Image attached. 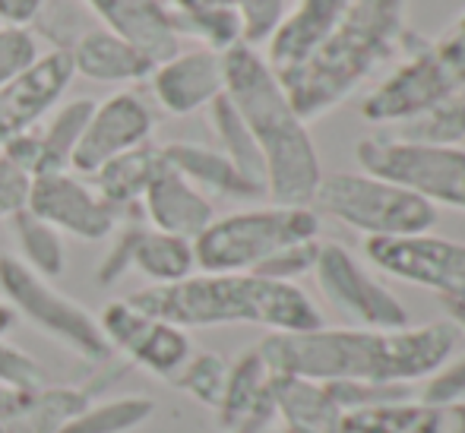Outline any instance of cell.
<instances>
[{"label":"cell","instance_id":"cell-45","mask_svg":"<svg viewBox=\"0 0 465 433\" xmlns=\"http://www.w3.org/2000/svg\"><path fill=\"white\" fill-rule=\"evenodd\" d=\"M263 433H276V430H263Z\"/></svg>","mask_w":465,"mask_h":433},{"label":"cell","instance_id":"cell-29","mask_svg":"<svg viewBox=\"0 0 465 433\" xmlns=\"http://www.w3.org/2000/svg\"><path fill=\"white\" fill-rule=\"evenodd\" d=\"M93 108H95L93 98H76V102L61 104L45 127H35L38 149H42V168H38V174L70 172V162H74L76 146H80L83 133H86Z\"/></svg>","mask_w":465,"mask_h":433},{"label":"cell","instance_id":"cell-40","mask_svg":"<svg viewBox=\"0 0 465 433\" xmlns=\"http://www.w3.org/2000/svg\"><path fill=\"white\" fill-rule=\"evenodd\" d=\"M29 187L32 177L13 165L6 155H0V219H13L16 212H23L29 202Z\"/></svg>","mask_w":465,"mask_h":433},{"label":"cell","instance_id":"cell-38","mask_svg":"<svg viewBox=\"0 0 465 433\" xmlns=\"http://www.w3.org/2000/svg\"><path fill=\"white\" fill-rule=\"evenodd\" d=\"M140 228H143L140 215H134V219H127L121 225L117 241L111 244L108 257L102 260V266H98V272H95L98 285H114V281H121L124 275L134 269V244H136V234H140Z\"/></svg>","mask_w":465,"mask_h":433},{"label":"cell","instance_id":"cell-9","mask_svg":"<svg viewBox=\"0 0 465 433\" xmlns=\"http://www.w3.org/2000/svg\"><path fill=\"white\" fill-rule=\"evenodd\" d=\"M355 159L364 174L402 183L434 206L465 209V149L460 146H405L373 136L358 143Z\"/></svg>","mask_w":465,"mask_h":433},{"label":"cell","instance_id":"cell-5","mask_svg":"<svg viewBox=\"0 0 465 433\" xmlns=\"http://www.w3.org/2000/svg\"><path fill=\"white\" fill-rule=\"evenodd\" d=\"M320 215L307 206L247 209L213 219L193 241V257L203 272H257L279 251L317 241Z\"/></svg>","mask_w":465,"mask_h":433},{"label":"cell","instance_id":"cell-23","mask_svg":"<svg viewBox=\"0 0 465 433\" xmlns=\"http://www.w3.org/2000/svg\"><path fill=\"white\" fill-rule=\"evenodd\" d=\"M165 162L174 168L181 177H187L200 193H215V196H232V200H257L266 196L260 187H253L219 149L196 146V143H168L162 146Z\"/></svg>","mask_w":465,"mask_h":433},{"label":"cell","instance_id":"cell-18","mask_svg":"<svg viewBox=\"0 0 465 433\" xmlns=\"http://www.w3.org/2000/svg\"><path fill=\"white\" fill-rule=\"evenodd\" d=\"M140 206L155 231L174 234V238H184V241H196L215 219V209H213V202L206 200V193H200V190H196L187 177H181L174 172L168 162H165V168L153 177L149 190L143 193Z\"/></svg>","mask_w":465,"mask_h":433},{"label":"cell","instance_id":"cell-10","mask_svg":"<svg viewBox=\"0 0 465 433\" xmlns=\"http://www.w3.org/2000/svg\"><path fill=\"white\" fill-rule=\"evenodd\" d=\"M313 272H317L323 298L358 330H405L409 326V313L396 300V294L373 281L345 247L320 244Z\"/></svg>","mask_w":465,"mask_h":433},{"label":"cell","instance_id":"cell-12","mask_svg":"<svg viewBox=\"0 0 465 433\" xmlns=\"http://www.w3.org/2000/svg\"><path fill=\"white\" fill-rule=\"evenodd\" d=\"M98 326L114 351L127 354V364L143 367L162 379H172L193 354L187 330L149 317L130 300H111L98 317Z\"/></svg>","mask_w":465,"mask_h":433},{"label":"cell","instance_id":"cell-15","mask_svg":"<svg viewBox=\"0 0 465 433\" xmlns=\"http://www.w3.org/2000/svg\"><path fill=\"white\" fill-rule=\"evenodd\" d=\"M74 76L76 70L70 51L51 48L48 54H38V61L29 70L4 83L0 86V143L38 127V121L70 89Z\"/></svg>","mask_w":465,"mask_h":433},{"label":"cell","instance_id":"cell-6","mask_svg":"<svg viewBox=\"0 0 465 433\" xmlns=\"http://www.w3.org/2000/svg\"><path fill=\"white\" fill-rule=\"evenodd\" d=\"M311 209L345 221L368 238H418L437 225L434 202L402 183L373 174L323 177Z\"/></svg>","mask_w":465,"mask_h":433},{"label":"cell","instance_id":"cell-31","mask_svg":"<svg viewBox=\"0 0 465 433\" xmlns=\"http://www.w3.org/2000/svg\"><path fill=\"white\" fill-rule=\"evenodd\" d=\"M155 415V402L149 396H117L89 402L80 415H74L61 433H134L149 424Z\"/></svg>","mask_w":465,"mask_h":433},{"label":"cell","instance_id":"cell-25","mask_svg":"<svg viewBox=\"0 0 465 433\" xmlns=\"http://www.w3.org/2000/svg\"><path fill=\"white\" fill-rule=\"evenodd\" d=\"M93 402V392L80 386H45L38 392H29L16 411L0 421V433H61L64 424L74 415H80Z\"/></svg>","mask_w":465,"mask_h":433},{"label":"cell","instance_id":"cell-33","mask_svg":"<svg viewBox=\"0 0 465 433\" xmlns=\"http://www.w3.org/2000/svg\"><path fill=\"white\" fill-rule=\"evenodd\" d=\"M228 370H232V364H228L222 354L193 351L187 364L181 367V370L174 373L168 383H172L174 389L187 392V396L196 399L200 405H206V408L215 411V408H219V402H222V396H225Z\"/></svg>","mask_w":465,"mask_h":433},{"label":"cell","instance_id":"cell-7","mask_svg":"<svg viewBox=\"0 0 465 433\" xmlns=\"http://www.w3.org/2000/svg\"><path fill=\"white\" fill-rule=\"evenodd\" d=\"M465 86V13L424 44L409 64L364 98L361 114L373 123H396L437 102H447Z\"/></svg>","mask_w":465,"mask_h":433},{"label":"cell","instance_id":"cell-35","mask_svg":"<svg viewBox=\"0 0 465 433\" xmlns=\"http://www.w3.org/2000/svg\"><path fill=\"white\" fill-rule=\"evenodd\" d=\"M0 386L16 392H38L51 386V373L29 351L0 339Z\"/></svg>","mask_w":465,"mask_h":433},{"label":"cell","instance_id":"cell-20","mask_svg":"<svg viewBox=\"0 0 465 433\" xmlns=\"http://www.w3.org/2000/svg\"><path fill=\"white\" fill-rule=\"evenodd\" d=\"M70 61L76 74L93 83H140L149 80L155 70V64L143 51H136L104 25H93L76 38L70 48Z\"/></svg>","mask_w":465,"mask_h":433},{"label":"cell","instance_id":"cell-21","mask_svg":"<svg viewBox=\"0 0 465 433\" xmlns=\"http://www.w3.org/2000/svg\"><path fill=\"white\" fill-rule=\"evenodd\" d=\"M349 433H465V399L460 402H402L345 415Z\"/></svg>","mask_w":465,"mask_h":433},{"label":"cell","instance_id":"cell-44","mask_svg":"<svg viewBox=\"0 0 465 433\" xmlns=\"http://www.w3.org/2000/svg\"><path fill=\"white\" fill-rule=\"evenodd\" d=\"M13 323H16V313H13L10 304L0 300V339H6V332L13 330Z\"/></svg>","mask_w":465,"mask_h":433},{"label":"cell","instance_id":"cell-17","mask_svg":"<svg viewBox=\"0 0 465 433\" xmlns=\"http://www.w3.org/2000/svg\"><path fill=\"white\" fill-rule=\"evenodd\" d=\"M102 19V25L159 67L181 51V35L174 32L168 6L162 0H83Z\"/></svg>","mask_w":465,"mask_h":433},{"label":"cell","instance_id":"cell-24","mask_svg":"<svg viewBox=\"0 0 465 433\" xmlns=\"http://www.w3.org/2000/svg\"><path fill=\"white\" fill-rule=\"evenodd\" d=\"M162 168H165L162 146L143 143V146L104 162V165L89 177H93V187L111 202V206L121 209L124 215H136V206L143 202V193H146L153 177L159 174Z\"/></svg>","mask_w":465,"mask_h":433},{"label":"cell","instance_id":"cell-28","mask_svg":"<svg viewBox=\"0 0 465 433\" xmlns=\"http://www.w3.org/2000/svg\"><path fill=\"white\" fill-rule=\"evenodd\" d=\"M405 146H456L465 140V102L460 95L437 102L405 121L392 123V133L383 136Z\"/></svg>","mask_w":465,"mask_h":433},{"label":"cell","instance_id":"cell-36","mask_svg":"<svg viewBox=\"0 0 465 433\" xmlns=\"http://www.w3.org/2000/svg\"><path fill=\"white\" fill-rule=\"evenodd\" d=\"M38 61V38L32 29L0 25V86Z\"/></svg>","mask_w":465,"mask_h":433},{"label":"cell","instance_id":"cell-42","mask_svg":"<svg viewBox=\"0 0 465 433\" xmlns=\"http://www.w3.org/2000/svg\"><path fill=\"white\" fill-rule=\"evenodd\" d=\"M443 310H447V323L456 326V332H465V300H453V298H440Z\"/></svg>","mask_w":465,"mask_h":433},{"label":"cell","instance_id":"cell-14","mask_svg":"<svg viewBox=\"0 0 465 433\" xmlns=\"http://www.w3.org/2000/svg\"><path fill=\"white\" fill-rule=\"evenodd\" d=\"M153 127V108L136 92H117V95L104 98V102H95L86 133H83L74 162H70V172L95 174L104 162L149 143Z\"/></svg>","mask_w":465,"mask_h":433},{"label":"cell","instance_id":"cell-32","mask_svg":"<svg viewBox=\"0 0 465 433\" xmlns=\"http://www.w3.org/2000/svg\"><path fill=\"white\" fill-rule=\"evenodd\" d=\"M10 228L19 247V260H23L32 272H38L48 281L64 272L67 253H64V238L57 228H51L48 221H42L38 215H32L29 209L13 215Z\"/></svg>","mask_w":465,"mask_h":433},{"label":"cell","instance_id":"cell-37","mask_svg":"<svg viewBox=\"0 0 465 433\" xmlns=\"http://www.w3.org/2000/svg\"><path fill=\"white\" fill-rule=\"evenodd\" d=\"M317 253H320V238L304 241V244H294V247H285V251H279L276 257L266 260L253 275H263V279H272V281H294L304 272H313Z\"/></svg>","mask_w":465,"mask_h":433},{"label":"cell","instance_id":"cell-4","mask_svg":"<svg viewBox=\"0 0 465 433\" xmlns=\"http://www.w3.org/2000/svg\"><path fill=\"white\" fill-rule=\"evenodd\" d=\"M402 32L405 0H358L304 61L276 74L294 114L307 123L342 104L399 48Z\"/></svg>","mask_w":465,"mask_h":433},{"label":"cell","instance_id":"cell-8","mask_svg":"<svg viewBox=\"0 0 465 433\" xmlns=\"http://www.w3.org/2000/svg\"><path fill=\"white\" fill-rule=\"evenodd\" d=\"M0 291L13 313H23L35 330H42L80 360H89V364L114 360V348L104 339L98 317L64 291H57L48 279L32 272L19 257H0Z\"/></svg>","mask_w":465,"mask_h":433},{"label":"cell","instance_id":"cell-11","mask_svg":"<svg viewBox=\"0 0 465 433\" xmlns=\"http://www.w3.org/2000/svg\"><path fill=\"white\" fill-rule=\"evenodd\" d=\"M25 209L61 234H74L80 241H104L124 221L134 219L111 206L93 183H86L74 172H48L32 177Z\"/></svg>","mask_w":465,"mask_h":433},{"label":"cell","instance_id":"cell-1","mask_svg":"<svg viewBox=\"0 0 465 433\" xmlns=\"http://www.w3.org/2000/svg\"><path fill=\"white\" fill-rule=\"evenodd\" d=\"M453 323L405 330H311L270 332L257 345L276 377L313 383H415L428 379L456 351Z\"/></svg>","mask_w":465,"mask_h":433},{"label":"cell","instance_id":"cell-41","mask_svg":"<svg viewBox=\"0 0 465 433\" xmlns=\"http://www.w3.org/2000/svg\"><path fill=\"white\" fill-rule=\"evenodd\" d=\"M45 0H0V25H19L32 29L42 13Z\"/></svg>","mask_w":465,"mask_h":433},{"label":"cell","instance_id":"cell-27","mask_svg":"<svg viewBox=\"0 0 465 433\" xmlns=\"http://www.w3.org/2000/svg\"><path fill=\"white\" fill-rule=\"evenodd\" d=\"M134 269L146 275L153 285H174L193 275L196 257L193 241L174 238V234L155 231V228H140L134 244Z\"/></svg>","mask_w":465,"mask_h":433},{"label":"cell","instance_id":"cell-43","mask_svg":"<svg viewBox=\"0 0 465 433\" xmlns=\"http://www.w3.org/2000/svg\"><path fill=\"white\" fill-rule=\"evenodd\" d=\"M25 396H29V392H16V389H6V386H0V421H4L10 411H16V405L23 402Z\"/></svg>","mask_w":465,"mask_h":433},{"label":"cell","instance_id":"cell-3","mask_svg":"<svg viewBox=\"0 0 465 433\" xmlns=\"http://www.w3.org/2000/svg\"><path fill=\"white\" fill-rule=\"evenodd\" d=\"M130 304L181 330L253 323L270 332H311L323 326L317 304L294 281H272L253 272H200L174 285H149Z\"/></svg>","mask_w":465,"mask_h":433},{"label":"cell","instance_id":"cell-13","mask_svg":"<svg viewBox=\"0 0 465 433\" xmlns=\"http://www.w3.org/2000/svg\"><path fill=\"white\" fill-rule=\"evenodd\" d=\"M364 253L377 269L402 281H415L437 298L465 300V244L430 234L418 238H368Z\"/></svg>","mask_w":465,"mask_h":433},{"label":"cell","instance_id":"cell-19","mask_svg":"<svg viewBox=\"0 0 465 433\" xmlns=\"http://www.w3.org/2000/svg\"><path fill=\"white\" fill-rule=\"evenodd\" d=\"M355 4L358 0H298L294 13L282 19L270 38L266 64H270L272 74L292 70L294 64L304 61Z\"/></svg>","mask_w":465,"mask_h":433},{"label":"cell","instance_id":"cell-26","mask_svg":"<svg viewBox=\"0 0 465 433\" xmlns=\"http://www.w3.org/2000/svg\"><path fill=\"white\" fill-rule=\"evenodd\" d=\"M272 373L266 367V360L260 358L257 348L244 351L228 370V386L222 396L219 408H215V421H219L222 433L234 430L244 418H251L253 411L272 405Z\"/></svg>","mask_w":465,"mask_h":433},{"label":"cell","instance_id":"cell-30","mask_svg":"<svg viewBox=\"0 0 465 433\" xmlns=\"http://www.w3.org/2000/svg\"><path fill=\"white\" fill-rule=\"evenodd\" d=\"M209 121H213V130H215V136H219V143H222L219 153L225 155V159L232 162V165L238 168V172L244 174L253 187H260L266 193L263 155H260L257 143H253L251 130L244 127L241 114L234 111V104L225 98V92H222V95L209 104Z\"/></svg>","mask_w":465,"mask_h":433},{"label":"cell","instance_id":"cell-39","mask_svg":"<svg viewBox=\"0 0 465 433\" xmlns=\"http://www.w3.org/2000/svg\"><path fill=\"white\" fill-rule=\"evenodd\" d=\"M465 399V354L456 360L440 364L421 386V399L418 402L440 405V402H460Z\"/></svg>","mask_w":465,"mask_h":433},{"label":"cell","instance_id":"cell-46","mask_svg":"<svg viewBox=\"0 0 465 433\" xmlns=\"http://www.w3.org/2000/svg\"><path fill=\"white\" fill-rule=\"evenodd\" d=\"M282 433H292V430H282Z\"/></svg>","mask_w":465,"mask_h":433},{"label":"cell","instance_id":"cell-2","mask_svg":"<svg viewBox=\"0 0 465 433\" xmlns=\"http://www.w3.org/2000/svg\"><path fill=\"white\" fill-rule=\"evenodd\" d=\"M222 61H225V98L234 104L263 155L266 196L272 206L311 209L323 174L307 123L294 114L266 57H260L251 44H234L222 54Z\"/></svg>","mask_w":465,"mask_h":433},{"label":"cell","instance_id":"cell-34","mask_svg":"<svg viewBox=\"0 0 465 433\" xmlns=\"http://www.w3.org/2000/svg\"><path fill=\"white\" fill-rule=\"evenodd\" d=\"M330 399L345 411H364V408H383V405H402L411 402V389L402 383H323Z\"/></svg>","mask_w":465,"mask_h":433},{"label":"cell","instance_id":"cell-16","mask_svg":"<svg viewBox=\"0 0 465 433\" xmlns=\"http://www.w3.org/2000/svg\"><path fill=\"white\" fill-rule=\"evenodd\" d=\"M153 95L168 114H193L225 92V61L213 48L178 51L149 76Z\"/></svg>","mask_w":465,"mask_h":433},{"label":"cell","instance_id":"cell-22","mask_svg":"<svg viewBox=\"0 0 465 433\" xmlns=\"http://www.w3.org/2000/svg\"><path fill=\"white\" fill-rule=\"evenodd\" d=\"M272 399H276V415L285 421V430L349 433L345 430V411L332 402L323 383L272 373Z\"/></svg>","mask_w":465,"mask_h":433}]
</instances>
